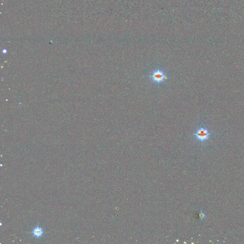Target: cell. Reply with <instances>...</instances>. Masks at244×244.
<instances>
[{
	"label": "cell",
	"mask_w": 244,
	"mask_h": 244,
	"mask_svg": "<svg viewBox=\"0 0 244 244\" xmlns=\"http://www.w3.org/2000/svg\"><path fill=\"white\" fill-rule=\"evenodd\" d=\"M31 233L34 238H40L44 235V230L41 226L38 225L33 228Z\"/></svg>",
	"instance_id": "3"
},
{
	"label": "cell",
	"mask_w": 244,
	"mask_h": 244,
	"mask_svg": "<svg viewBox=\"0 0 244 244\" xmlns=\"http://www.w3.org/2000/svg\"><path fill=\"white\" fill-rule=\"evenodd\" d=\"M211 132L207 127H200L198 128L193 134V136L197 141L203 143L208 141L211 136Z\"/></svg>",
	"instance_id": "1"
},
{
	"label": "cell",
	"mask_w": 244,
	"mask_h": 244,
	"mask_svg": "<svg viewBox=\"0 0 244 244\" xmlns=\"http://www.w3.org/2000/svg\"><path fill=\"white\" fill-rule=\"evenodd\" d=\"M205 217H206V215H205V213L204 212L201 211L199 213V218L200 220H204L205 218Z\"/></svg>",
	"instance_id": "4"
},
{
	"label": "cell",
	"mask_w": 244,
	"mask_h": 244,
	"mask_svg": "<svg viewBox=\"0 0 244 244\" xmlns=\"http://www.w3.org/2000/svg\"><path fill=\"white\" fill-rule=\"evenodd\" d=\"M149 77L152 82L158 85L163 83L168 78L165 71L159 68L153 71Z\"/></svg>",
	"instance_id": "2"
}]
</instances>
